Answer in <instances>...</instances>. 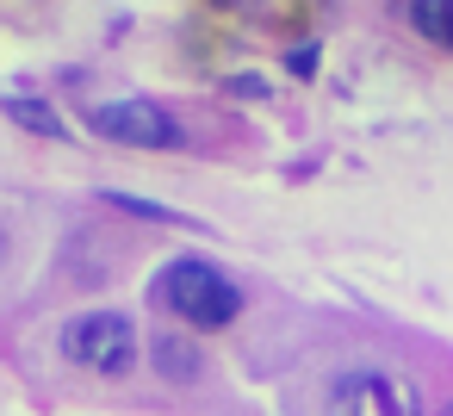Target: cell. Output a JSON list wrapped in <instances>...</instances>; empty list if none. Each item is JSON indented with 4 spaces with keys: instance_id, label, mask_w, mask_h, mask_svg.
Returning a JSON list of instances; mask_svg holds the SVG:
<instances>
[{
    "instance_id": "obj_11",
    "label": "cell",
    "mask_w": 453,
    "mask_h": 416,
    "mask_svg": "<svg viewBox=\"0 0 453 416\" xmlns=\"http://www.w3.org/2000/svg\"><path fill=\"white\" fill-rule=\"evenodd\" d=\"M434 416H453V397H447V404H441V410H434Z\"/></svg>"
},
{
    "instance_id": "obj_8",
    "label": "cell",
    "mask_w": 453,
    "mask_h": 416,
    "mask_svg": "<svg viewBox=\"0 0 453 416\" xmlns=\"http://www.w3.org/2000/svg\"><path fill=\"white\" fill-rule=\"evenodd\" d=\"M106 205H119V212H131V218H150V224H162V218H174L168 205H150V199H131V193H106Z\"/></svg>"
},
{
    "instance_id": "obj_6",
    "label": "cell",
    "mask_w": 453,
    "mask_h": 416,
    "mask_svg": "<svg viewBox=\"0 0 453 416\" xmlns=\"http://www.w3.org/2000/svg\"><path fill=\"white\" fill-rule=\"evenodd\" d=\"M7 119L26 125V131H38V137H69V125L57 119V106L50 100H32V94H7Z\"/></svg>"
},
{
    "instance_id": "obj_5",
    "label": "cell",
    "mask_w": 453,
    "mask_h": 416,
    "mask_svg": "<svg viewBox=\"0 0 453 416\" xmlns=\"http://www.w3.org/2000/svg\"><path fill=\"white\" fill-rule=\"evenodd\" d=\"M150 360H156V373H162L168 385H193V379L205 373V354H199L187 335H174V329H162V335L150 342Z\"/></svg>"
},
{
    "instance_id": "obj_9",
    "label": "cell",
    "mask_w": 453,
    "mask_h": 416,
    "mask_svg": "<svg viewBox=\"0 0 453 416\" xmlns=\"http://www.w3.org/2000/svg\"><path fill=\"white\" fill-rule=\"evenodd\" d=\"M230 94H242V100H261V94H267V81H261V75H230Z\"/></svg>"
},
{
    "instance_id": "obj_2",
    "label": "cell",
    "mask_w": 453,
    "mask_h": 416,
    "mask_svg": "<svg viewBox=\"0 0 453 416\" xmlns=\"http://www.w3.org/2000/svg\"><path fill=\"white\" fill-rule=\"evenodd\" d=\"M323 416H428L422 385L391 366H342L323 391Z\"/></svg>"
},
{
    "instance_id": "obj_3",
    "label": "cell",
    "mask_w": 453,
    "mask_h": 416,
    "mask_svg": "<svg viewBox=\"0 0 453 416\" xmlns=\"http://www.w3.org/2000/svg\"><path fill=\"white\" fill-rule=\"evenodd\" d=\"M57 354L69 366H88V373H131L137 366V323L125 311H75L63 329H57Z\"/></svg>"
},
{
    "instance_id": "obj_4",
    "label": "cell",
    "mask_w": 453,
    "mask_h": 416,
    "mask_svg": "<svg viewBox=\"0 0 453 416\" xmlns=\"http://www.w3.org/2000/svg\"><path fill=\"white\" fill-rule=\"evenodd\" d=\"M94 131L106 143H125V150H174L180 143V119H168L156 100H106V106H94Z\"/></svg>"
},
{
    "instance_id": "obj_1",
    "label": "cell",
    "mask_w": 453,
    "mask_h": 416,
    "mask_svg": "<svg viewBox=\"0 0 453 416\" xmlns=\"http://www.w3.org/2000/svg\"><path fill=\"white\" fill-rule=\"evenodd\" d=\"M150 298L168 317H180L187 329H230L242 317V286L218 261H205V255H187V261L162 267L156 286H150Z\"/></svg>"
},
{
    "instance_id": "obj_10",
    "label": "cell",
    "mask_w": 453,
    "mask_h": 416,
    "mask_svg": "<svg viewBox=\"0 0 453 416\" xmlns=\"http://www.w3.org/2000/svg\"><path fill=\"white\" fill-rule=\"evenodd\" d=\"M292 75H317V50H311V44L292 50Z\"/></svg>"
},
{
    "instance_id": "obj_7",
    "label": "cell",
    "mask_w": 453,
    "mask_h": 416,
    "mask_svg": "<svg viewBox=\"0 0 453 416\" xmlns=\"http://www.w3.org/2000/svg\"><path fill=\"white\" fill-rule=\"evenodd\" d=\"M403 19H410L422 38H434V44H447V50H453V0H410Z\"/></svg>"
}]
</instances>
